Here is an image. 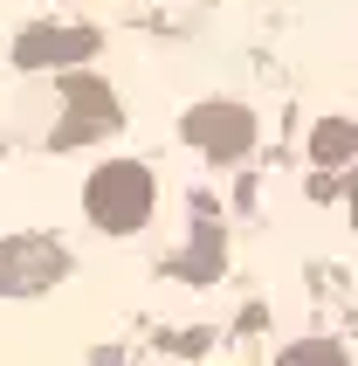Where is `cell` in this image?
Instances as JSON below:
<instances>
[{"mask_svg": "<svg viewBox=\"0 0 358 366\" xmlns=\"http://www.w3.org/2000/svg\"><path fill=\"white\" fill-rule=\"evenodd\" d=\"M152 201H159V180H152V166L138 159H103L90 180H83V214L90 228L103 235H138L152 222Z\"/></svg>", "mask_w": 358, "mask_h": 366, "instance_id": "1", "label": "cell"}, {"mask_svg": "<svg viewBox=\"0 0 358 366\" xmlns=\"http://www.w3.org/2000/svg\"><path fill=\"white\" fill-rule=\"evenodd\" d=\"M186 145H200L207 159H248L255 145V111L248 104H227V97H207L186 111Z\"/></svg>", "mask_w": 358, "mask_h": 366, "instance_id": "4", "label": "cell"}, {"mask_svg": "<svg viewBox=\"0 0 358 366\" xmlns=\"http://www.w3.org/2000/svg\"><path fill=\"white\" fill-rule=\"evenodd\" d=\"M97 56V28H21L14 69H76Z\"/></svg>", "mask_w": 358, "mask_h": 366, "instance_id": "5", "label": "cell"}, {"mask_svg": "<svg viewBox=\"0 0 358 366\" xmlns=\"http://www.w3.org/2000/svg\"><path fill=\"white\" fill-rule=\"evenodd\" d=\"M69 277V249L56 235H7L0 242V297H35Z\"/></svg>", "mask_w": 358, "mask_h": 366, "instance_id": "2", "label": "cell"}, {"mask_svg": "<svg viewBox=\"0 0 358 366\" xmlns=\"http://www.w3.org/2000/svg\"><path fill=\"white\" fill-rule=\"evenodd\" d=\"M276 366H352V360H344V346H331V339H297Z\"/></svg>", "mask_w": 358, "mask_h": 366, "instance_id": "8", "label": "cell"}, {"mask_svg": "<svg viewBox=\"0 0 358 366\" xmlns=\"http://www.w3.org/2000/svg\"><path fill=\"white\" fill-rule=\"evenodd\" d=\"M352 228H358V159H352Z\"/></svg>", "mask_w": 358, "mask_h": 366, "instance_id": "9", "label": "cell"}, {"mask_svg": "<svg viewBox=\"0 0 358 366\" xmlns=\"http://www.w3.org/2000/svg\"><path fill=\"white\" fill-rule=\"evenodd\" d=\"M97 132H118V97H111V83L62 76V118H56V132H48V145L69 152V145L97 139Z\"/></svg>", "mask_w": 358, "mask_h": 366, "instance_id": "3", "label": "cell"}, {"mask_svg": "<svg viewBox=\"0 0 358 366\" xmlns=\"http://www.w3.org/2000/svg\"><path fill=\"white\" fill-rule=\"evenodd\" d=\"M310 159H317V173L352 166L358 159V124L352 118H317V124H310Z\"/></svg>", "mask_w": 358, "mask_h": 366, "instance_id": "6", "label": "cell"}, {"mask_svg": "<svg viewBox=\"0 0 358 366\" xmlns=\"http://www.w3.org/2000/svg\"><path fill=\"white\" fill-rule=\"evenodd\" d=\"M220 249H227V242H220V222L207 214V207H200V222H193V249H186L173 269L186 277V284H207V277L220 269Z\"/></svg>", "mask_w": 358, "mask_h": 366, "instance_id": "7", "label": "cell"}]
</instances>
